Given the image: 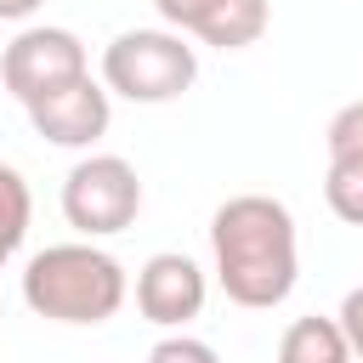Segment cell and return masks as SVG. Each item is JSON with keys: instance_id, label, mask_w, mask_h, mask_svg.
<instances>
[{"instance_id": "obj_1", "label": "cell", "mask_w": 363, "mask_h": 363, "mask_svg": "<svg viewBox=\"0 0 363 363\" xmlns=\"http://www.w3.org/2000/svg\"><path fill=\"white\" fill-rule=\"evenodd\" d=\"M210 255L227 301L267 312L284 306L301 272L295 255V216L267 193H238L210 216Z\"/></svg>"}, {"instance_id": "obj_2", "label": "cell", "mask_w": 363, "mask_h": 363, "mask_svg": "<svg viewBox=\"0 0 363 363\" xmlns=\"http://www.w3.org/2000/svg\"><path fill=\"white\" fill-rule=\"evenodd\" d=\"M23 301L51 323H108L125 306V267L96 244H51L23 267Z\"/></svg>"}, {"instance_id": "obj_3", "label": "cell", "mask_w": 363, "mask_h": 363, "mask_svg": "<svg viewBox=\"0 0 363 363\" xmlns=\"http://www.w3.org/2000/svg\"><path fill=\"white\" fill-rule=\"evenodd\" d=\"M199 79V57L170 28H125L102 51V85L125 102H176Z\"/></svg>"}, {"instance_id": "obj_4", "label": "cell", "mask_w": 363, "mask_h": 363, "mask_svg": "<svg viewBox=\"0 0 363 363\" xmlns=\"http://www.w3.org/2000/svg\"><path fill=\"white\" fill-rule=\"evenodd\" d=\"M136 210H142V182H136L130 159H119V153H91L62 182V216L85 238L125 233L136 221Z\"/></svg>"}, {"instance_id": "obj_5", "label": "cell", "mask_w": 363, "mask_h": 363, "mask_svg": "<svg viewBox=\"0 0 363 363\" xmlns=\"http://www.w3.org/2000/svg\"><path fill=\"white\" fill-rule=\"evenodd\" d=\"M85 74H91L85 45H79V34H68V28H23V34L6 45V57H0V79H6V91H11L23 108L68 91V85L85 79Z\"/></svg>"}, {"instance_id": "obj_6", "label": "cell", "mask_w": 363, "mask_h": 363, "mask_svg": "<svg viewBox=\"0 0 363 363\" xmlns=\"http://www.w3.org/2000/svg\"><path fill=\"white\" fill-rule=\"evenodd\" d=\"M136 312L159 329H182L187 318L204 312V272L193 255L182 250H159L142 272H136Z\"/></svg>"}, {"instance_id": "obj_7", "label": "cell", "mask_w": 363, "mask_h": 363, "mask_svg": "<svg viewBox=\"0 0 363 363\" xmlns=\"http://www.w3.org/2000/svg\"><path fill=\"white\" fill-rule=\"evenodd\" d=\"M108 119H113L108 85H96L91 74L74 79L68 91H57V96H45V102L28 108V125H34L45 142H57V147H91V142L108 130Z\"/></svg>"}, {"instance_id": "obj_8", "label": "cell", "mask_w": 363, "mask_h": 363, "mask_svg": "<svg viewBox=\"0 0 363 363\" xmlns=\"http://www.w3.org/2000/svg\"><path fill=\"white\" fill-rule=\"evenodd\" d=\"M193 34L216 51H244L267 34V0H216Z\"/></svg>"}, {"instance_id": "obj_9", "label": "cell", "mask_w": 363, "mask_h": 363, "mask_svg": "<svg viewBox=\"0 0 363 363\" xmlns=\"http://www.w3.org/2000/svg\"><path fill=\"white\" fill-rule=\"evenodd\" d=\"M278 363H352V346L335 318H295L278 340Z\"/></svg>"}, {"instance_id": "obj_10", "label": "cell", "mask_w": 363, "mask_h": 363, "mask_svg": "<svg viewBox=\"0 0 363 363\" xmlns=\"http://www.w3.org/2000/svg\"><path fill=\"white\" fill-rule=\"evenodd\" d=\"M28 216H34V199H28V182L17 164H0V267L23 250L28 238Z\"/></svg>"}, {"instance_id": "obj_11", "label": "cell", "mask_w": 363, "mask_h": 363, "mask_svg": "<svg viewBox=\"0 0 363 363\" xmlns=\"http://www.w3.org/2000/svg\"><path fill=\"white\" fill-rule=\"evenodd\" d=\"M323 199L346 227H363V159H329Z\"/></svg>"}, {"instance_id": "obj_12", "label": "cell", "mask_w": 363, "mask_h": 363, "mask_svg": "<svg viewBox=\"0 0 363 363\" xmlns=\"http://www.w3.org/2000/svg\"><path fill=\"white\" fill-rule=\"evenodd\" d=\"M323 142H329V159H363V102H346L329 119Z\"/></svg>"}, {"instance_id": "obj_13", "label": "cell", "mask_w": 363, "mask_h": 363, "mask_svg": "<svg viewBox=\"0 0 363 363\" xmlns=\"http://www.w3.org/2000/svg\"><path fill=\"white\" fill-rule=\"evenodd\" d=\"M147 363H221L204 340H193V335H164L153 352H147Z\"/></svg>"}, {"instance_id": "obj_14", "label": "cell", "mask_w": 363, "mask_h": 363, "mask_svg": "<svg viewBox=\"0 0 363 363\" xmlns=\"http://www.w3.org/2000/svg\"><path fill=\"white\" fill-rule=\"evenodd\" d=\"M335 323H340V335H346L352 357H363V284H357V289H346V301H340Z\"/></svg>"}, {"instance_id": "obj_15", "label": "cell", "mask_w": 363, "mask_h": 363, "mask_svg": "<svg viewBox=\"0 0 363 363\" xmlns=\"http://www.w3.org/2000/svg\"><path fill=\"white\" fill-rule=\"evenodd\" d=\"M153 6H159V17H164V23L176 28V34H193V28L204 23V11H210L216 0H153Z\"/></svg>"}, {"instance_id": "obj_16", "label": "cell", "mask_w": 363, "mask_h": 363, "mask_svg": "<svg viewBox=\"0 0 363 363\" xmlns=\"http://www.w3.org/2000/svg\"><path fill=\"white\" fill-rule=\"evenodd\" d=\"M45 0H0V23H23V17H34Z\"/></svg>"}]
</instances>
